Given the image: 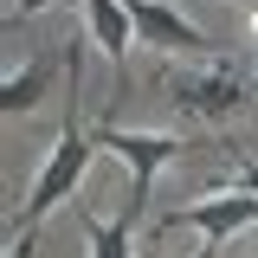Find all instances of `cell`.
<instances>
[{
  "label": "cell",
  "mask_w": 258,
  "mask_h": 258,
  "mask_svg": "<svg viewBox=\"0 0 258 258\" xmlns=\"http://www.w3.org/2000/svg\"><path fill=\"white\" fill-rule=\"evenodd\" d=\"M181 226H194V232L207 239V252H213V245H220V239H232L239 226H258V194H245V187L207 194V200H194V207H174L155 232H181Z\"/></svg>",
  "instance_id": "obj_4"
},
{
  "label": "cell",
  "mask_w": 258,
  "mask_h": 258,
  "mask_svg": "<svg viewBox=\"0 0 258 258\" xmlns=\"http://www.w3.org/2000/svg\"><path fill=\"white\" fill-rule=\"evenodd\" d=\"M161 97L174 103V116H187L200 129L232 123L239 110H252V78L232 58H207V64H168L161 71Z\"/></svg>",
  "instance_id": "obj_2"
},
{
  "label": "cell",
  "mask_w": 258,
  "mask_h": 258,
  "mask_svg": "<svg viewBox=\"0 0 258 258\" xmlns=\"http://www.w3.org/2000/svg\"><path fill=\"white\" fill-rule=\"evenodd\" d=\"M58 64H71V52L13 64V71H7V84H0V116H26V110H39V97L52 91V71H58Z\"/></svg>",
  "instance_id": "obj_7"
},
{
  "label": "cell",
  "mask_w": 258,
  "mask_h": 258,
  "mask_svg": "<svg viewBox=\"0 0 258 258\" xmlns=\"http://www.w3.org/2000/svg\"><path fill=\"white\" fill-rule=\"evenodd\" d=\"M78 7H84V26H91L97 52L110 58L116 84H123V71H129V39H136V26H129V13H123V0H78Z\"/></svg>",
  "instance_id": "obj_6"
},
{
  "label": "cell",
  "mask_w": 258,
  "mask_h": 258,
  "mask_svg": "<svg viewBox=\"0 0 258 258\" xmlns=\"http://www.w3.org/2000/svg\"><path fill=\"white\" fill-rule=\"evenodd\" d=\"M232 187H245V194H258V161L245 155V149H232Z\"/></svg>",
  "instance_id": "obj_9"
},
{
  "label": "cell",
  "mask_w": 258,
  "mask_h": 258,
  "mask_svg": "<svg viewBox=\"0 0 258 258\" xmlns=\"http://www.w3.org/2000/svg\"><path fill=\"white\" fill-rule=\"evenodd\" d=\"M97 149H116V155L129 161V200L149 213V187H155V174L168 168L174 155H187V136H168V129H116V123H103L97 129Z\"/></svg>",
  "instance_id": "obj_3"
},
{
  "label": "cell",
  "mask_w": 258,
  "mask_h": 258,
  "mask_svg": "<svg viewBox=\"0 0 258 258\" xmlns=\"http://www.w3.org/2000/svg\"><path fill=\"white\" fill-rule=\"evenodd\" d=\"M20 13H52V7H64V0H13Z\"/></svg>",
  "instance_id": "obj_10"
},
{
  "label": "cell",
  "mask_w": 258,
  "mask_h": 258,
  "mask_svg": "<svg viewBox=\"0 0 258 258\" xmlns=\"http://www.w3.org/2000/svg\"><path fill=\"white\" fill-rule=\"evenodd\" d=\"M91 149H97V129H84V103H78V78H71L58 142H52V155L39 161V174H32V194L13 207V220H7V258H26V252H32V239H39V220L78 194L84 168H91Z\"/></svg>",
  "instance_id": "obj_1"
},
{
  "label": "cell",
  "mask_w": 258,
  "mask_h": 258,
  "mask_svg": "<svg viewBox=\"0 0 258 258\" xmlns=\"http://www.w3.org/2000/svg\"><path fill=\"white\" fill-rule=\"evenodd\" d=\"M123 13H129V26H136V39H149V45H161V52L220 58V39H213V32H200L187 13H174L168 0H123Z\"/></svg>",
  "instance_id": "obj_5"
},
{
  "label": "cell",
  "mask_w": 258,
  "mask_h": 258,
  "mask_svg": "<svg viewBox=\"0 0 258 258\" xmlns=\"http://www.w3.org/2000/svg\"><path fill=\"white\" fill-rule=\"evenodd\" d=\"M245 26H252V39H258V7H252V13H245Z\"/></svg>",
  "instance_id": "obj_11"
},
{
  "label": "cell",
  "mask_w": 258,
  "mask_h": 258,
  "mask_svg": "<svg viewBox=\"0 0 258 258\" xmlns=\"http://www.w3.org/2000/svg\"><path fill=\"white\" fill-rule=\"evenodd\" d=\"M136 226H142V207H136V200H123V213H116V220L84 213V220H78V232H84L91 258H136Z\"/></svg>",
  "instance_id": "obj_8"
}]
</instances>
